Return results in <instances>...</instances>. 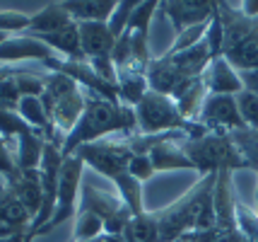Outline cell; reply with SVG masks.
I'll return each mask as SVG.
<instances>
[{
  "mask_svg": "<svg viewBox=\"0 0 258 242\" xmlns=\"http://www.w3.org/2000/svg\"><path fill=\"white\" fill-rule=\"evenodd\" d=\"M80 208L94 211L104 220V235H123L133 218L131 208L123 204L121 196L92 184V182H85V179H82V191H80Z\"/></svg>",
  "mask_w": 258,
  "mask_h": 242,
  "instance_id": "9c48e42d",
  "label": "cell"
},
{
  "mask_svg": "<svg viewBox=\"0 0 258 242\" xmlns=\"http://www.w3.org/2000/svg\"><path fill=\"white\" fill-rule=\"evenodd\" d=\"M236 104H239V114L244 119L246 128L258 131V94H253L251 90H241L236 94Z\"/></svg>",
  "mask_w": 258,
  "mask_h": 242,
  "instance_id": "f1b7e54d",
  "label": "cell"
},
{
  "mask_svg": "<svg viewBox=\"0 0 258 242\" xmlns=\"http://www.w3.org/2000/svg\"><path fill=\"white\" fill-rule=\"evenodd\" d=\"M113 184L118 189V196L123 199V204L131 208L133 216H140L145 213V206H143V182H138L135 177H131L128 172L118 174L113 179Z\"/></svg>",
  "mask_w": 258,
  "mask_h": 242,
  "instance_id": "cb8c5ba5",
  "label": "cell"
},
{
  "mask_svg": "<svg viewBox=\"0 0 258 242\" xmlns=\"http://www.w3.org/2000/svg\"><path fill=\"white\" fill-rule=\"evenodd\" d=\"M203 78H205V85H208V92L210 94H234L236 97L244 90V85L239 80V73L222 56L215 58L213 63L208 66Z\"/></svg>",
  "mask_w": 258,
  "mask_h": 242,
  "instance_id": "e0dca14e",
  "label": "cell"
},
{
  "mask_svg": "<svg viewBox=\"0 0 258 242\" xmlns=\"http://www.w3.org/2000/svg\"><path fill=\"white\" fill-rule=\"evenodd\" d=\"M135 131H138V119H135L133 107L121 102H109L101 94L85 90V112L75 124V128L66 136L63 158L73 155L75 150L87 143L118 136V133H135Z\"/></svg>",
  "mask_w": 258,
  "mask_h": 242,
  "instance_id": "6da1fadb",
  "label": "cell"
},
{
  "mask_svg": "<svg viewBox=\"0 0 258 242\" xmlns=\"http://www.w3.org/2000/svg\"><path fill=\"white\" fill-rule=\"evenodd\" d=\"M186 138H188V133H183V131H169L159 143H155L150 148L147 155L152 160L155 172H171V170H193L196 172L193 162L188 160V155L181 148V140Z\"/></svg>",
  "mask_w": 258,
  "mask_h": 242,
  "instance_id": "4fadbf2b",
  "label": "cell"
},
{
  "mask_svg": "<svg viewBox=\"0 0 258 242\" xmlns=\"http://www.w3.org/2000/svg\"><path fill=\"white\" fill-rule=\"evenodd\" d=\"M232 140H234L236 150L244 160V170L258 172V131H253V128L232 131Z\"/></svg>",
  "mask_w": 258,
  "mask_h": 242,
  "instance_id": "d4e9b609",
  "label": "cell"
},
{
  "mask_svg": "<svg viewBox=\"0 0 258 242\" xmlns=\"http://www.w3.org/2000/svg\"><path fill=\"white\" fill-rule=\"evenodd\" d=\"M208 24H196V27H188V29H183V32H179L176 34V39H174V44L164 51L167 56H174V54H181V51H186V49H193L196 44H201L203 39H205V32H208Z\"/></svg>",
  "mask_w": 258,
  "mask_h": 242,
  "instance_id": "83f0119b",
  "label": "cell"
},
{
  "mask_svg": "<svg viewBox=\"0 0 258 242\" xmlns=\"http://www.w3.org/2000/svg\"><path fill=\"white\" fill-rule=\"evenodd\" d=\"M203 128L208 131H241L246 128L244 119L239 114V104L234 94H208V100L203 104L201 114L196 119Z\"/></svg>",
  "mask_w": 258,
  "mask_h": 242,
  "instance_id": "8fae6325",
  "label": "cell"
},
{
  "mask_svg": "<svg viewBox=\"0 0 258 242\" xmlns=\"http://www.w3.org/2000/svg\"><path fill=\"white\" fill-rule=\"evenodd\" d=\"M253 208L258 211V184H256V191H253Z\"/></svg>",
  "mask_w": 258,
  "mask_h": 242,
  "instance_id": "f35d334b",
  "label": "cell"
},
{
  "mask_svg": "<svg viewBox=\"0 0 258 242\" xmlns=\"http://www.w3.org/2000/svg\"><path fill=\"white\" fill-rule=\"evenodd\" d=\"M75 22L70 15L66 12L63 3H48L46 8H41L39 12H34L29 27H27V36H41V34H53L58 29H66Z\"/></svg>",
  "mask_w": 258,
  "mask_h": 242,
  "instance_id": "ac0fdd59",
  "label": "cell"
},
{
  "mask_svg": "<svg viewBox=\"0 0 258 242\" xmlns=\"http://www.w3.org/2000/svg\"><path fill=\"white\" fill-rule=\"evenodd\" d=\"M73 155H78L85 162V167H92L97 174H104L106 179H116L118 174L128 172V165L133 160V150L125 140V133L118 136H109V138L94 140L78 148Z\"/></svg>",
  "mask_w": 258,
  "mask_h": 242,
  "instance_id": "ba28073f",
  "label": "cell"
},
{
  "mask_svg": "<svg viewBox=\"0 0 258 242\" xmlns=\"http://www.w3.org/2000/svg\"><path fill=\"white\" fill-rule=\"evenodd\" d=\"M80 27V44L82 54L87 61L97 58H111L113 46H116V36L111 34L106 22H78Z\"/></svg>",
  "mask_w": 258,
  "mask_h": 242,
  "instance_id": "9a60e30c",
  "label": "cell"
},
{
  "mask_svg": "<svg viewBox=\"0 0 258 242\" xmlns=\"http://www.w3.org/2000/svg\"><path fill=\"white\" fill-rule=\"evenodd\" d=\"M94 242H104V240H101V237H97V240H94Z\"/></svg>",
  "mask_w": 258,
  "mask_h": 242,
  "instance_id": "b9f144b4",
  "label": "cell"
},
{
  "mask_svg": "<svg viewBox=\"0 0 258 242\" xmlns=\"http://www.w3.org/2000/svg\"><path fill=\"white\" fill-rule=\"evenodd\" d=\"M229 170L217 172L213 189V206H215V228L210 232H188L181 240L191 242H248L239 225H236V191L234 179Z\"/></svg>",
  "mask_w": 258,
  "mask_h": 242,
  "instance_id": "52a82bcc",
  "label": "cell"
},
{
  "mask_svg": "<svg viewBox=\"0 0 258 242\" xmlns=\"http://www.w3.org/2000/svg\"><path fill=\"white\" fill-rule=\"evenodd\" d=\"M15 70H17V66H0V82L5 80L8 75H12Z\"/></svg>",
  "mask_w": 258,
  "mask_h": 242,
  "instance_id": "8d00e7d4",
  "label": "cell"
},
{
  "mask_svg": "<svg viewBox=\"0 0 258 242\" xmlns=\"http://www.w3.org/2000/svg\"><path fill=\"white\" fill-rule=\"evenodd\" d=\"M104 235V220L87 208H78L73 218V242H92Z\"/></svg>",
  "mask_w": 258,
  "mask_h": 242,
  "instance_id": "603a6c76",
  "label": "cell"
},
{
  "mask_svg": "<svg viewBox=\"0 0 258 242\" xmlns=\"http://www.w3.org/2000/svg\"><path fill=\"white\" fill-rule=\"evenodd\" d=\"M32 15H24L17 10H0V32L3 34H24L29 27Z\"/></svg>",
  "mask_w": 258,
  "mask_h": 242,
  "instance_id": "f546056e",
  "label": "cell"
},
{
  "mask_svg": "<svg viewBox=\"0 0 258 242\" xmlns=\"http://www.w3.org/2000/svg\"><path fill=\"white\" fill-rule=\"evenodd\" d=\"M82 174H85V162L78 155H68L63 158V167H60V177H58V196H56V208L53 216L48 220V225L41 228L39 235H46L53 228L63 225L66 220L75 218L80 208V191H82Z\"/></svg>",
  "mask_w": 258,
  "mask_h": 242,
  "instance_id": "30bf717a",
  "label": "cell"
},
{
  "mask_svg": "<svg viewBox=\"0 0 258 242\" xmlns=\"http://www.w3.org/2000/svg\"><path fill=\"white\" fill-rule=\"evenodd\" d=\"M135 5L138 3H133V0H125V3H118L116 5V10H113V15L109 17V29H111V34L118 39V36L125 32V27H128V20H131V15H133Z\"/></svg>",
  "mask_w": 258,
  "mask_h": 242,
  "instance_id": "1f68e13d",
  "label": "cell"
},
{
  "mask_svg": "<svg viewBox=\"0 0 258 242\" xmlns=\"http://www.w3.org/2000/svg\"><path fill=\"white\" fill-rule=\"evenodd\" d=\"M51 56H56L53 49H48L39 39L27 34H12L0 44V66H20L22 61L41 63Z\"/></svg>",
  "mask_w": 258,
  "mask_h": 242,
  "instance_id": "5bb4252c",
  "label": "cell"
},
{
  "mask_svg": "<svg viewBox=\"0 0 258 242\" xmlns=\"http://www.w3.org/2000/svg\"><path fill=\"white\" fill-rule=\"evenodd\" d=\"M118 75V100L121 104H128V107H135L147 92H150V85H147L145 73H138V70H116Z\"/></svg>",
  "mask_w": 258,
  "mask_h": 242,
  "instance_id": "7402d4cb",
  "label": "cell"
},
{
  "mask_svg": "<svg viewBox=\"0 0 258 242\" xmlns=\"http://www.w3.org/2000/svg\"><path fill=\"white\" fill-rule=\"evenodd\" d=\"M239 10L244 12L246 17H258V0H244V3H239Z\"/></svg>",
  "mask_w": 258,
  "mask_h": 242,
  "instance_id": "e575fe53",
  "label": "cell"
},
{
  "mask_svg": "<svg viewBox=\"0 0 258 242\" xmlns=\"http://www.w3.org/2000/svg\"><path fill=\"white\" fill-rule=\"evenodd\" d=\"M128 174H131V177H135L138 182H143V184H145L147 179L155 174V167H152L150 155H147V153L133 155V160H131V165H128Z\"/></svg>",
  "mask_w": 258,
  "mask_h": 242,
  "instance_id": "d6a6232c",
  "label": "cell"
},
{
  "mask_svg": "<svg viewBox=\"0 0 258 242\" xmlns=\"http://www.w3.org/2000/svg\"><path fill=\"white\" fill-rule=\"evenodd\" d=\"M215 179H217V174L198 177V182L181 196L179 201L169 204L167 208H159V211H150L152 220H155V228H157L159 242H176L196 230V223H198L203 206L213 196Z\"/></svg>",
  "mask_w": 258,
  "mask_h": 242,
  "instance_id": "7a4b0ae2",
  "label": "cell"
},
{
  "mask_svg": "<svg viewBox=\"0 0 258 242\" xmlns=\"http://www.w3.org/2000/svg\"><path fill=\"white\" fill-rule=\"evenodd\" d=\"M217 15L225 29L222 58L236 70H258V17H246L239 3H217Z\"/></svg>",
  "mask_w": 258,
  "mask_h": 242,
  "instance_id": "3957f363",
  "label": "cell"
},
{
  "mask_svg": "<svg viewBox=\"0 0 258 242\" xmlns=\"http://www.w3.org/2000/svg\"><path fill=\"white\" fill-rule=\"evenodd\" d=\"M205 41H208V49H210L213 61L222 56V46H225V29H222V20H220V15H217V5H215L213 20H210V24H208Z\"/></svg>",
  "mask_w": 258,
  "mask_h": 242,
  "instance_id": "4dcf8cb0",
  "label": "cell"
},
{
  "mask_svg": "<svg viewBox=\"0 0 258 242\" xmlns=\"http://www.w3.org/2000/svg\"><path fill=\"white\" fill-rule=\"evenodd\" d=\"M24 237H27V235H24ZM22 237V240H24ZM22 240H0V242H22Z\"/></svg>",
  "mask_w": 258,
  "mask_h": 242,
  "instance_id": "60d3db41",
  "label": "cell"
},
{
  "mask_svg": "<svg viewBox=\"0 0 258 242\" xmlns=\"http://www.w3.org/2000/svg\"><path fill=\"white\" fill-rule=\"evenodd\" d=\"M181 148L201 177L217 174L222 170L229 172L244 170V160L232 140V133L227 131H208L201 138H186L181 140Z\"/></svg>",
  "mask_w": 258,
  "mask_h": 242,
  "instance_id": "8992f818",
  "label": "cell"
},
{
  "mask_svg": "<svg viewBox=\"0 0 258 242\" xmlns=\"http://www.w3.org/2000/svg\"><path fill=\"white\" fill-rule=\"evenodd\" d=\"M239 80L244 85V90H251L253 94H258V70H244V73H239Z\"/></svg>",
  "mask_w": 258,
  "mask_h": 242,
  "instance_id": "836d02e7",
  "label": "cell"
},
{
  "mask_svg": "<svg viewBox=\"0 0 258 242\" xmlns=\"http://www.w3.org/2000/svg\"><path fill=\"white\" fill-rule=\"evenodd\" d=\"M17 174V165L8 160H0V179H10Z\"/></svg>",
  "mask_w": 258,
  "mask_h": 242,
  "instance_id": "d590c367",
  "label": "cell"
},
{
  "mask_svg": "<svg viewBox=\"0 0 258 242\" xmlns=\"http://www.w3.org/2000/svg\"><path fill=\"white\" fill-rule=\"evenodd\" d=\"M34 237H36V235H34V232H32V230H29V232H27V237H24V240H22V242H32V240H34Z\"/></svg>",
  "mask_w": 258,
  "mask_h": 242,
  "instance_id": "ab89813d",
  "label": "cell"
},
{
  "mask_svg": "<svg viewBox=\"0 0 258 242\" xmlns=\"http://www.w3.org/2000/svg\"><path fill=\"white\" fill-rule=\"evenodd\" d=\"M0 10H3V8H0Z\"/></svg>",
  "mask_w": 258,
  "mask_h": 242,
  "instance_id": "7bdbcfd3",
  "label": "cell"
},
{
  "mask_svg": "<svg viewBox=\"0 0 258 242\" xmlns=\"http://www.w3.org/2000/svg\"><path fill=\"white\" fill-rule=\"evenodd\" d=\"M44 146H46V138L41 131H36V128L24 131L22 136H17L15 143H12V148H15V165L20 170H39L41 158H44Z\"/></svg>",
  "mask_w": 258,
  "mask_h": 242,
  "instance_id": "d6986e66",
  "label": "cell"
},
{
  "mask_svg": "<svg viewBox=\"0 0 258 242\" xmlns=\"http://www.w3.org/2000/svg\"><path fill=\"white\" fill-rule=\"evenodd\" d=\"M0 223H10L24 230H32V216L22 206V201L12 194V189L0 179Z\"/></svg>",
  "mask_w": 258,
  "mask_h": 242,
  "instance_id": "44dd1931",
  "label": "cell"
},
{
  "mask_svg": "<svg viewBox=\"0 0 258 242\" xmlns=\"http://www.w3.org/2000/svg\"><path fill=\"white\" fill-rule=\"evenodd\" d=\"M101 240L104 242H128L123 235H101Z\"/></svg>",
  "mask_w": 258,
  "mask_h": 242,
  "instance_id": "74e56055",
  "label": "cell"
},
{
  "mask_svg": "<svg viewBox=\"0 0 258 242\" xmlns=\"http://www.w3.org/2000/svg\"><path fill=\"white\" fill-rule=\"evenodd\" d=\"M5 184L12 189V194L22 201V206L29 211L32 220L39 216L41 211V201H44V194H41V174L39 170H20L17 167V174L10 177V179H3Z\"/></svg>",
  "mask_w": 258,
  "mask_h": 242,
  "instance_id": "2e32d148",
  "label": "cell"
},
{
  "mask_svg": "<svg viewBox=\"0 0 258 242\" xmlns=\"http://www.w3.org/2000/svg\"><path fill=\"white\" fill-rule=\"evenodd\" d=\"M24 66L20 63L17 70L8 75L5 80L0 82V109H5V112H17V104L22 100V85H20V75H22Z\"/></svg>",
  "mask_w": 258,
  "mask_h": 242,
  "instance_id": "484cf974",
  "label": "cell"
},
{
  "mask_svg": "<svg viewBox=\"0 0 258 242\" xmlns=\"http://www.w3.org/2000/svg\"><path fill=\"white\" fill-rule=\"evenodd\" d=\"M215 5L217 0H167V3H159L157 15L169 17V22L174 24L179 34L188 27L210 22L215 15Z\"/></svg>",
  "mask_w": 258,
  "mask_h": 242,
  "instance_id": "7c38bea8",
  "label": "cell"
},
{
  "mask_svg": "<svg viewBox=\"0 0 258 242\" xmlns=\"http://www.w3.org/2000/svg\"><path fill=\"white\" fill-rule=\"evenodd\" d=\"M236 225L248 242H258V211L239 201V196H236Z\"/></svg>",
  "mask_w": 258,
  "mask_h": 242,
  "instance_id": "4316f807",
  "label": "cell"
},
{
  "mask_svg": "<svg viewBox=\"0 0 258 242\" xmlns=\"http://www.w3.org/2000/svg\"><path fill=\"white\" fill-rule=\"evenodd\" d=\"M118 3L113 0H68L66 12L75 22H109Z\"/></svg>",
  "mask_w": 258,
  "mask_h": 242,
  "instance_id": "ffe728a7",
  "label": "cell"
},
{
  "mask_svg": "<svg viewBox=\"0 0 258 242\" xmlns=\"http://www.w3.org/2000/svg\"><path fill=\"white\" fill-rule=\"evenodd\" d=\"M41 104L58 136L66 138L75 128L80 116L85 112V87L60 73H48L46 87L41 92Z\"/></svg>",
  "mask_w": 258,
  "mask_h": 242,
  "instance_id": "5b68a950",
  "label": "cell"
},
{
  "mask_svg": "<svg viewBox=\"0 0 258 242\" xmlns=\"http://www.w3.org/2000/svg\"><path fill=\"white\" fill-rule=\"evenodd\" d=\"M135 119H138V133L143 136H159L169 131H183L188 133V138H201L208 133V128H203L198 121L183 119L179 112L176 102L162 92H150L133 107Z\"/></svg>",
  "mask_w": 258,
  "mask_h": 242,
  "instance_id": "277c9868",
  "label": "cell"
}]
</instances>
